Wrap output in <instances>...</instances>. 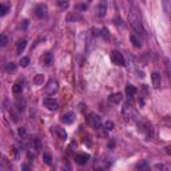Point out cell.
I'll return each instance as SVG.
<instances>
[{
  "label": "cell",
  "mask_w": 171,
  "mask_h": 171,
  "mask_svg": "<svg viewBox=\"0 0 171 171\" xmlns=\"http://www.w3.org/2000/svg\"><path fill=\"white\" fill-rule=\"evenodd\" d=\"M130 20H131V26L135 28V31H138V33H142V35H145V29H143L142 27V23H140L139 20V16L136 15L135 12H131V16H130Z\"/></svg>",
  "instance_id": "1"
},
{
  "label": "cell",
  "mask_w": 171,
  "mask_h": 171,
  "mask_svg": "<svg viewBox=\"0 0 171 171\" xmlns=\"http://www.w3.org/2000/svg\"><path fill=\"white\" fill-rule=\"evenodd\" d=\"M107 8H108L107 0H100L99 4L96 5V16L98 18H104L107 13Z\"/></svg>",
  "instance_id": "2"
},
{
  "label": "cell",
  "mask_w": 171,
  "mask_h": 171,
  "mask_svg": "<svg viewBox=\"0 0 171 171\" xmlns=\"http://www.w3.org/2000/svg\"><path fill=\"white\" fill-rule=\"evenodd\" d=\"M59 90V83L56 82L55 79H51L48 80V83H47L46 86V92L48 94V95H53V94H56Z\"/></svg>",
  "instance_id": "3"
},
{
  "label": "cell",
  "mask_w": 171,
  "mask_h": 171,
  "mask_svg": "<svg viewBox=\"0 0 171 171\" xmlns=\"http://www.w3.org/2000/svg\"><path fill=\"white\" fill-rule=\"evenodd\" d=\"M43 103H44V106L50 110V111H56V110L59 108V103H58V100L53 99V98H50V96H48V98H44Z\"/></svg>",
  "instance_id": "4"
},
{
  "label": "cell",
  "mask_w": 171,
  "mask_h": 171,
  "mask_svg": "<svg viewBox=\"0 0 171 171\" xmlns=\"http://www.w3.org/2000/svg\"><path fill=\"white\" fill-rule=\"evenodd\" d=\"M111 59H112V62L115 63V64H118V66H125V63H126L125 62V58H123V55L119 51H112Z\"/></svg>",
  "instance_id": "5"
},
{
  "label": "cell",
  "mask_w": 171,
  "mask_h": 171,
  "mask_svg": "<svg viewBox=\"0 0 171 171\" xmlns=\"http://www.w3.org/2000/svg\"><path fill=\"white\" fill-rule=\"evenodd\" d=\"M88 123L91 125L94 128H100V126H102V120L98 115H95V114H91L88 118Z\"/></svg>",
  "instance_id": "6"
},
{
  "label": "cell",
  "mask_w": 171,
  "mask_h": 171,
  "mask_svg": "<svg viewBox=\"0 0 171 171\" xmlns=\"http://www.w3.org/2000/svg\"><path fill=\"white\" fill-rule=\"evenodd\" d=\"M88 160H90V155H88V154H76V155H75V162L78 163V165H80V166L86 165Z\"/></svg>",
  "instance_id": "7"
},
{
  "label": "cell",
  "mask_w": 171,
  "mask_h": 171,
  "mask_svg": "<svg viewBox=\"0 0 171 171\" xmlns=\"http://www.w3.org/2000/svg\"><path fill=\"white\" fill-rule=\"evenodd\" d=\"M35 15L38 16V18H40V19L46 18V16H47V7H46L44 4L36 5V8H35Z\"/></svg>",
  "instance_id": "8"
},
{
  "label": "cell",
  "mask_w": 171,
  "mask_h": 171,
  "mask_svg": "<svg viewBox=\"0 0 171 171\" xmlns=\"http://www.w3.org/2000/svg\"><path fill=\"white\" fill-rule=\"evenodd\" d=\"M52 132L55 134V135H58L59 139H63V140L67 139V132H66L63 128L58 127V126H56V127H52Z\"/></svg>",
  "instance_id": "9"
},
{
  "label": "cell",
  "mask_w": 171,
  "mask_h": 171,
  "mask_svg": "<svg viewBox=\"0 0 171 171\" xmlns=\"http://www.w3.org/2000/svg\"><path fill=\"white\" fill-rule=\"evenodd\" d=\"M74 120H75V114L74 112H67L62 116V122L64 125H71V123H74Z\"/></svg>",
  "instance_id": "10"
},
{
  "label": "cell",
  "mask_w": 171,
  "mask_h": 171,
  "mask_svg": "<svg viewBox=\"0 0 171 171\" xmlns=\"http://www.w3.org/2000/svg\"><path fill=\"white\" fill-rule=\"evenodd\" d=\"M151 80H152V86L155 87V88H159L160 87V82H162V79H160V75L158 72H152L151 75Z\"/></svg>",
  "instance_id": "11"
},
{
  "label": "cell",
  "mask_w": 171,
  "mask_h": 171,
  "mask_svg": "<svg viewBox=\"0 0 171 171\" xmlns=\"http://www.w3.org/2000/svg\"><path fill=\"white\" fill-rule=\"evenodd\" d=\"M108 100L114 104H118V103L122 102V94L116 92V94H111V95L108 96Z\"/></svg>",
  "instance_id": "12"
},
{
  "label": "cell",
  "mask_w": 171,
  "mask_h": 171,
  "mask_svg": "<svg viewBox=\"0 0 171 171\" xmlns=\"http://www.w3.org/2000/svg\"><path fill=\"white\" fill-rule=\"evenodd\" d=\"M79 20H82V15H79L78 12H72V13H70V15L67 16V22L68 23L79 22Z\"/></svg>",
  "instance_id": "13"
},
{
  "label": "cell",
  "mask_w": 171,
  "mask_h": 171,
  "mask_svg": "<svg viewBox=\"0 0 171 171\" xmlns=\"http://www.w3.org/2000/svg\"><path fill=\"white\" fill-rule=\"evenodd\" d=\"M26 46H27V40H26V39L19 40L18 44H16V52H18V53H22V52L26 50Z\"/></svg>",
  "instance_id": "14"
},
{
  "label": "cell",
  "mask_w": 171,
  "mask_h": 171,
  "mask_svg": "<svg viewBox=\"0 0 171 171\" xmlns=\"http://www.w3.org/2000/svg\"><path fill=\"white\" fill-rule=\"evenodd\" d=\"M12 91H13V94H22V91H23V80H18V82L13 84Z\"/></svg>",
  "instance_id": "15"
},
{
  "label": "cell",
  "mask_w": 171,
  "mask_h": 171,
  "mask_svg": "<svg viewBox=\"0 0 171 171\" xmlns=\"http://www.w3.org/2000/svg\"><path fill=\"white\" fill-rule=\"evenodd\" d=\"M52 53L51 52H46L44 56H43V62H44L46 66H51L52 64Z\"/></svg>",
  "instance_id": "16"
},
{
  "label": "cell",
  "mask_w": 171,
  "mask_h": 171,
  "mask_svg": "<svg viewBox=\"0 0 171 171\" xmlns=\"http://www.w3.org/2000/svg\"><path fill=\"white\" fill-rule=\"evenodd\" d=\"M56 3H58V7L60 9H67L70 7V0H56Z\"/></svg>",
  "instance_id": "17"
},
{
  "label": "cell",
  "mask_w": 171,
  "mask_h": 171,
  "mask_svg": "<svg viewBox=\"0 0 171 171\" xmlns=\"http://www.w3.org/2000/svg\"><path fill=\"white\" fill-rule=\"evenodd\" d=\"M126 94H127L128 96H134V95L136 94V88H135V87H134L132 84H127V86H126Z\"/></svg>",
  "instance_id": "18"
},
{
  "label": "cell",
  "mask_w": 171,
  "mask_h": 171,
  "mask_svg": "<svg viewBox=\"0 0 171 171\" xmlns=\"http://www.w3.org/2000/svg\"><path fill=\"white\" fill-rule=\"evenodd\" d=\"M43 82H44V75H42V74H38V75L33 78V83H35L36 86L43 84Z\"/></svg>",
  "instance_id": "19"
},
{
  "label": "cell",
  "mask_w": 171,
  "mask_h": 171,
  "mask_svg": "<svg viewBox=\"0 0 171 171\" xmlns=\"http://www.w3.org/2000/svg\"><path fill=\"white\" fill-rule=\"evenodd\" d=\"M131 43H132L134 47H136V48H140V46H142L140 44V40L136 38L135 35H131Z\"/></svg>",
  "instance_id": "20"
},
{
  "label": "cell",
  "mask_w": 171,
  "mask_h": 171,
  "mask_svg": "<svg viewBox=\"0 0 171 171\" xmlns=\"http://www.w3.org/2000/svg\"><path fill=\"white\" fill-rule=\"evenodd\" d=\"M43 160H44L46 165H48V166L52 163V158H51V155H50V154H44V155H43Z\"/></svg>",
  "instance_id": "21"
},
{
  "label": "cell",
  "mask_w": 171,
  "mask_h": 171,
  "mask_svg": "<svg viewBox=\"0 0 171 171\" xmlns=\"http://www.w3.org/2000/svg\"><path fill=\"white\" fill-rule=\"evenodd\" d=\"M7 43H8V39H7L5 35H0V46L2 47H5Z\"/></svg>",
  "instance_id": "22"
},
{
  "label": "cell",
  "mask_w": 171,
  "mask_h": 171,
  "mask_svg": "<svg viewBox=\"0 0 171 171\" xmlns=\"http://www.w3.org/2000/svg\"><path fill=\"white\" fill-rule=\"evenodd\" d=\"M8 7H7V5H4V4H2V5H0V15H2V16H4V15H7V12H8Z\"/></svg>",
  "instance_id": "23"
},
{
  "label": "cell",
  "mask_w": 171,
  "mask_h": 171,
  "mask_svg": "<svg viewBox=\"0 0 171 171\" xmlns=\"http://www.w3.org/2000/svg\"><path fill=\"white\" fill-rule=\"evenodd\" d=\"M29 64V58H22L20 59V66L22 67H27Z\"/></svg>",
  "instance_id": "24"
},
{
  "label": "cell",
  "mask_w": 171,
  "mask_h": 171,
  "mask_svg": "<svg viewBox=\"0 0 171 171\" xmlns=\"http://www.w3.org/2000/svg\"><path fill=\"white\" fill-rule=\"evenodd\" d=\"M104 127H106L107 131H111V130L114 128V123L111 122V120H107V122L104 123Z\"/></svg>",
  "instance_id": "25"
},
{
  "label": "cell",
  "mask_w": 171,
  "mask_h": 171,
  "mask_svg": "<svg viewBox=\"0 0 171 171\" xmlns=\"http://www.w3.org/2000/svg\"><path fill=\"white\" fill-rule=\"evenodd\" d=\"M5 70L8 72H11V71H15L16 70V66H15V63H8V64H7V67H5Z\"/></svg>",
  "instance_id": "26"
},
{
  "label": "cell",
  "mask_w": 171,
  "mask_h": 171,
  "mask_svg": "<svg viewBox=\"0 0 171 171\" xmlns=\"http://www.w3.org/2000/svg\"><path fill=\"white\" fill-rule=\"evenodd\" d=\"M16 106H18V108L20 110V111H23V110L26 108V103H20V99H18V102H16Z\"/></svg>",
  "instance_id": "27"
},
{
  "label": "cell",
  "mask_w": 171,
  "mask_h": 171,
  "mask_svg": "<svg viewBox=\"0 0 171 171\" xmlns=\"http://www.w3.org/2000/svg\"><path fill=\"white\" fill-rule=\"evenodd\" d=\"M149 167V165H147V162H142V163H139V165H136V169H147Z\"/></svg>",
  "instance_id": "28"
},
{
  "label": "cell",
  "mask_w": 171,
  "mask_h": 171,
  "mask_svg": "<svg viewBox=\"0 0 171 171\" xmlns=\"http://www.w3.org/2000/svg\"><path fill=\"white\" fill-rule=\"evenodd\" d=\"M19 135H20V136H23V138H24V136L27 135V132H26V128H24V127H20V128H19Z\"/></svg>",
  "instance_id": "29"
},
{
  "label": "cell",
  "mask_w": 171,
  "mask_h": 171,
  "mask_svg": "<svg viewBox=\"0 0 171 171\" xmlns=\"http://www.w3.org/2000/svg\"><path fill=\"white\" fill-rule=\"evenodd\" d=\"M12 154H13V156H15L16 159L19 158V150L16 149V147H12Z\"/></svg>",
  "instance_id": "30"
},
{
  "label": "cell",
  "mask_w": 171,
  "mask_h": 171,
  "mask_svg": "<svg viewBox=\"0 0 171 171\" xmlns=\"http://www.w3.org/2000/svg\"><path fill=\"white\" fill-rule=\"evenodd\" d=\"M86 7H87L86 4H80V5H78V8L79 9H86Z\"/></svg>",
  "instance_id": "31"
},
{
  "label": "cell",
  "mask_w": 171,
  "mask_h": 171,
  "mask_svg": "<svg viewBox=\"0 0 171 171\" xmlns=\"http://www.w3.org/2000/svg\"><path fill=\"white\" fill-rule=\"evenodd\" d=\"M155 169H158V170H160V169H165V166H163V165H156V166H155Z\"/></svg>",
  "instance_id": "32"
}]
</instances>
